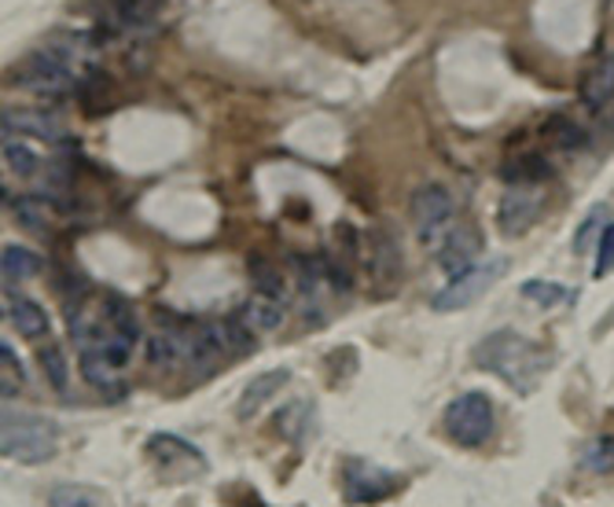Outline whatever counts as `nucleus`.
<instances>
[{
    "label": "nucleus",
    "mask_w": 614,
    "mask_h": 507,
    "mask_svg": "<svg viewBox=\"0 0 614 507\" xmlns=\"http://www.w3.org/2000/svg\"><path fill=\"white\" fill-rule=\"evenodd\" d=\"M475 364L482 372L497 375L519 394H530L534 386L545 379L552 368L548 349H541L537 342H530L519 332H493L475 346Z\"/></svg>",
    "instance_id": "obj_1"
},
{
    "label": "nucleus",
    "mask_w": 614,
    "mask_h": 507,
    "mask_svg": "<svg viewBox=\"0 0 614 507\" xmlns=\"http://www.w3.org/2000/svg\"><path fill=\"white\" fill-rule=\"evenodd\" d=\"M59 430L52 419L33 416V412L4 408V430H0V449L16 464H49L56 456Z\"/></svg>",
    "instance_id": "obj_2"
},
{
    "label": "nucleus",
    "mask_w": 614,
    "mask_h": 507,
    "mask_svg": "<svg viewBox=\"0 0 614 507\" xmlns=\"http://www.w3.org/2000/svg\"><path fill=\"white\" fill-rule=\"evenodd\" d=\"M78 55L67 52V49H49L33 52L27 63L16 67V81L27 92H38V97H63V92H74L78 89Z\"/></svg>",
    "instance_id": "obj_3"
},
{
    "label": "nucleus",
    "mask_w": 614,
    "mask_h": 507,
    "mask_svg": "<svg viewBox=\"0 0 614 507\" xmlns=\"http://www.w3.org/2000/svg\"><path fill=\"white\" fill-rule=\"evenodd\" d=\"M409 214H412V225H416L420 240L427 243L431 251H439L442 240L456 225V199L442 184H423L409 199Z\"/></svg>",
    "instance_id": "obj_4"
},
{
    "label": "nucleus",
    "mask_w": 614,
    "mask_h": 507,
    "mask_svg": "<svg viewBox=\"0 0 614 507\" xmlns=\"http://www.w3.org/2000/svg\"><path fill=\"white\" fill-rule=\"evenodd\" d=\"M493 423H497V416H493V400L479 391L453 397L445 408V434L456 445H464V449L486 445L490 434H493Z\"/></svg>",
    "instance_id": "obj_5"
},
{
    "label": "nucleus",
    "mask_w": 614,
    "mask_h": 507,
    "mask_svg": "<svg viewBox=\"0 0 614 507\" xmlns=\"http://www.w3.org/2000/svg\"><path fill=\"white\" fill-rule=\"evenodd\" d=\"M507 273V257H493V262H482V265H467L460 273L449 276L445 287L434 294V313H456V310H467L475 305L482 294H486L493 283Z\"/></svg>",
    "instance_id": "obj_6"
},
{
    "label": "nucleus",
    "mask_w": 614,
    "mask_h": 507,
    "mask_svg": "<svg viewBox=\"0 0 614 507\" xmlns=\"http://www.w3.org/2000/svg\"><path fill=\"white\" fill-rule=\"evenodd\" d=\"M148 456H151V464L173 481H184L207 470V456L199 453L192 442L173 438V434H155V438H148Z\"/></svg>",
    "instance_id": "obj_7"
},
{
    "label": "nucleus",
    "mask_w": 614,
    "mask_h": 507,
    "mask_svg": "<svg viewBox=\"0 0 614 507\" xmlns=\"http://www.w3.org/2000/svg\"><path fill=\"white\" fill-rule=\"evenodd\" d=\"M541 184H512L507 195L501 199V214H497V225L507 240L523 235L534 229V221L541 217V206H545V195L537 192Z\"/></svg>",
    "instance_id": "obj_8"
},
{
    "label": "nucleus",
    "mask_w": 614,
    "mask_h": 507,
    "mask_svg": "<svg viewBox=\"0 0 614 507\" xmlns=\"http://www.w3.org/2000/svg\"><path fill=\"white\" fill-rule=\"evenodd\" d=\"M342 486H346V500L353 504H372L383 500L394 489V475H386L383 467L369 464V459H346L342 467Z\"/></svg>",
    "instance_id": "obj_9"
},
{
    "label": "nucleus",
    "mask_w": 614,
    "mask_h": 507,
    "mask_svg": "<svg viewBox=\"0 0 614 507\" xmlns=\"http://www.w3.org/2000/svg\"><path fill=\"white\" fill-rule=\"evenodd\" d=\"M364 251H369V276L372 283L380 291L386 287H397V280H401V251H397V240L391 232H383V229H372L369 235H364Z\"/></svg>",
    "instance_id": "obj_10"
},
{
    "label": "nucleus",
    "mask_w": 614,
    "mask_h": 507,
    "mask_svg": "<svg viewBox=\"0 0 614 507\" xmlns=\"http://www.w3.org/2000/svg\"><path fill=\"white\" fill-rule=\"evenodd\" d=\"M479 251H482V232L475 225H453V232L445 235L434 254H439L445 273L453 276V273H460V268L475 265Z\"/></svg>",
    "instance_id": "obj_11"
},
{
    "label": "nucleus",
    "mask_w": 614,
    "mask_h": 507,
    "mask_svg": "<svg viewBox=\"0 0 614 507\" xmlns=\"http://www.w3.org/2000/svg\"><path fill=\"white\" fill-rule=\"evenodd\" d=\"M291 375L288 372H265V375H258V379H251L243 386V397H240V405H235V416L240 419H254L258 412H262L269 400H273V394H280L283 386H288Z\"/></svg>",
    "instance_id": "obj_12"
},
{
    "label": "nucleus",
    "mask_w": 614,
    "mask_h": 507,
    "mask_svg": "<svg viewBox=\"0 0 614 507\" xmlns=\"http://www.w3.org/2000/svg\"><path fill=\"white\" fill-rule=\"evenodd\" d=\"M8 316H11V324H16L19 335H27L33 342L49 338V313H44L33 298H22V294H8Z\"/></svg>",
    "instance_id": "obj_13"
},
{
    "label": "nucleus",
    "mask_w": 614,
    "mask_h": 507,
    "mask_svg": "<svg viewBox=\"0 0 614 507\" xmlns=\"http://www.w3.org/2000/svg\"><path fill=\"white\" fill-rule=\"evenodd\" d=\"M4 129H8V133H30V136H41V140H59V136H63V125H59L56 114L30 111V108L4 111Z\"/></svg>",
    "instance_id": "obj_14"
},
{
    "label": "nucleus",
    "mask_w": 614,
    "mask_h": 507,
    "mask_svg": "<svg viewBox=\"0 0 614 507\" xmlns=\"http://www.w3.org/2000/svg\"><path fill=\"white\" fill-rule=\"evenodd\" d=\"M582 100H585V108H593V111L607 108V100H614V55H604L596 67L585 70Z\"/></svg>",
    "instance_id": "obj_15"
},
{
    "label": "nucleus",
    "mask_w": 614,
    "mask_h": 507,
    "mask_svg": "<svg viewBox=\"0 0 614 507\" xmlns=\"http://www.w3.org/2000/svg\"><path fill=\"white\" fill-rule=\"evenodd\" d=\"M283 316H288V310H283V298H276V294H265L258 291L251 302L243 305V321L254 327V332H276V327L283 324Z\"/></svg>",
    "instance_id": "obj_16"
},
{
    "label": "nucleus",
    "mask_w": 614,
    "mask_h": 507,
    "mask_svg": "<svg viewBox=\"0 0 614 507\" xmlns=\"http://www.w3.org/2000/svg\"><path fill=\"white\" fill-rule=\"evenodd\" d=\"M0 268H4V283H22V280H33L44 268V257L33 254L30 246H19V243H8L4 246V257H0Z\"/></svg>",
    "instance_id": "obj_17"
},
{
    "label": "nucleus",
    "mask_w": 614,
    "mask_h": 507,
    "mask_svg": "<svg viewBox=\"0 0 614 507\" xmlns=\"http://www.w3.org/2000/svg\"><path fill=\"white\" fill-rule=\"evenodd\" d=\"M519 291H523L526 302L541 305V310H556V305H566L577 298L574 287H563V283H548V280H526Z\"/></svg>",
    "instance_id": "obj_18"
},
{
    "label": "nucleus",
    "mask_w": 614,
    "mask_h": 507,
    "mask_svg": "<svg viewBox=\"0 0 614 507\" xmlns=\"http://www.w3.org/2000/svg\"><path fill=\"white\" fill-rule=\"evenodd\" d=\"M507 184H541L552 176V166L541 155H519L501 170Z\"/></svg>",
    "instance_id": "obj_19"
},
{
    "label": "nucleus",
    "mask_w": 614,
    "mask_h": 507,
    "mask_svg": "<svg viewBox=\"0 0 614 507\" xmlns=\"http://www.w3.org/2000/svg\"><path fill=\"white\" fill-rule=\"evenodd\" d=\"M611 206L607 203H600V206H593L588 210V217L582 221V229L574 232V254H588L593 246L600 243V235H604V229L611 225Z\"/></svg>",
    "instance_id": "obj_20"
},
{
    "label": "nucleus",
    "mask_w": 614,
    "mask_h": 507,
    "mask_svg": "<svg viewBox=\"0 0 614 507\" xmlns=\"http://www.w3.org/2000/svg\"><path fill=\"white\" fill-rule=\"evenodd\" d=\"M100 313L108 316V324L114 327V332H122L125 338H140V324H137V316H133V305H129L125 298H118V294H108L100 305Z\"/></svg>",
    "instance_id": "obj_21"
},
{
    "label": "nucleus",
    "mask_w": 614,
    "mask_h": 507,
    "mask_svg": "<svg viewBox=\"0 0 614 507\" xmlns=\"http://www.w3.org/2000/svg\"><path fill=\"white\" fill-rule=\"evenodd\" d=\"M16 217L19 225L27 232H38V235H49L52 232V210L41 203V199H16Z\"/></svg>",
    "instance_id": "obj_22"
},
{
    "label": "nucleus",
    "mask_w": 614,
    "mask_h": 507,
    "mask_svg": "<svg viewBox=\"0 0 614 507\" xmlns=\"http://www.w3.org/2000/svg\"><path fill=\"white\" fill-rule=\"evenodd\" d=\"M38 364H41V372L49 375L52 391L67 394V386H70V372H67V357H63V349L52 346V342H44V346L38 349Z\"/></svg>",
    "instance_id": "obj_23"
},
{
    "label": "nucleus",
    "mask_w": 614,
    "mask_h": 507,
    "mask_svg": "<svg viewBox=\"0 0 614 507\" xmlns=\"http://www.w3.org/2000/svg\"><path fill=\"white\" fill-rule=\"evenodd\" d=\"M582 464H585V470H593V475H611L614 470V438L611 434H600L596 442L585 445Z\"/></svg>",
    "instance_id": "obj_24"
},
{
    "label": "nucleus",
    "mask_w": 614,
    "mask_h": 507,
    "mask_svg": "<svg viewBox=\"0 0 614 507\" xmlns=\"http://www.w3.org/2000/svg\"><path fill=\"white\" fill-rule=\"evenodd\" d=\"M221 338H224V349L229 353H251L254 349V327L243 321V313L240 316H229V321H221Z\"/></svg>",
    "instance_id": "obj_25"
},
{
    "label": "nucleus",
    "mask_w": 614,
    "mask_h": 507,
    "mask_svg": "<svg viewBox=\"0 0 614 507\" xmlns=\"http://www.w3.org/2000/svg\"><path fill=\"white\" fill-rule=\"evenodd\" d=\"M4 159H8V166L16 176H33L41 166V159L33 155V151L27 144H19V140H8L4 144Z\"/></svg>",
    "instance_id": "obj_26"
},
{
    "label": "nucleus",
    "mask_w": 614,
    "mask_h": 507,
    "mask_svg": "<svg viewBox=\"0 0 614 507\" xmlns=\"http://www.w3.org/2000/svg\"><path fill=\"white\" fill-rule=\"evenodd\" d=\"M49 504H52V507H97V504H103V497H100L97 489L59 486V489H52Z\"/></svg>",
    "instance_id": "obj_27"
},
{
    "label": "nucleus",
    "mask_w": 614,
    "mask_h": 507,
    "mask_svg": "<svg viewBox=\"0 0 614 507\" xmlns=\"http://www.w3.org/2000/svg\"><path fill=\"white\" fill-rule=\"evenodd\" d=\"M162 8V0H114V11L122 22H144Z\"/></svg>",
    "instance_id": "obj_28"
},
{
    "label": "nucleus",
    "mask_w": 614,
    "mask_h": 507,
    "mask_svg": "<svg viewBox=\"0 0 614 507\" xmlns=\"http://www.w3.org/2000/svg\"><path fill=\"white\" fill-rule=\"evenodd\" d=\"M614 268V221L604 229V235H600V243H596V265H593V276L596 280H604L607 273Z\"/></svg>",
    "instance_id": "obj_29"
},
{
    "label": "nucleus",
    "mask_w": 614,
    "mask_h": 507,
    "mask_svg": "<svg viewBox=\"0 0 614 507\" xmlns=\"http://www.w3.org/2000/svg\"><path fill=\"white\" fill-rule=\"evenodd\" d=\"M548 140L556 148H582L585 144L582 129H577L574 122H563V118H556V122L548 125Z\"/></svg>",
    "instance_id": "obj_30"
},
{
    "label": "nucleus",
    "mask_w": 614,
    "mask_h": 507,
    "mask_svg": "<svg viewBox=\"0 0 614 507\" xmlns=\"http://www.w3.org/2000/svg\"><path fill=\"white\" fill-rule=\"evenodd\" d=\"M254 268V283H258V291H265V294H276V298H283V280L276 268H269L262 262H251Z\"/></svg>",
    "instance_id": "obj_31"
},
{
    "label": "nucleus",
    "mask_w": 614,
    "mask_h": 507,
    "mask_svg": "<svg viewBox=\"0 0 614 507\" xmlns=\"http://www.w3.org/2000/svg\"><path fill=\"white\" fill-rule=\"evenodd\" d=\"M0 361H4V375L11 372L16 379H22V368H19V357H16V349L8 346V342H0Z\"/></svg>",
    "instance_id": "obj_32"
}]
</instances>
